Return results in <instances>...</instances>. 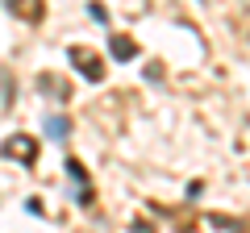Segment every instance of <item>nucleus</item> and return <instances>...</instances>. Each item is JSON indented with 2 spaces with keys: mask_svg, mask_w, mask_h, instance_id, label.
Masks as SVG:
<instances>
[{
  "mask_svg": "<svg viewBox=\"0 0 250 233\" xmlns=\"http://www.w3.org/2000/svg\"><path fill=\"white\" fill-rule=\"evenodd\" d=\"M71 63H80V67H83V75H88V79H100V75H104V67H100L96 58H92V54L83 50V46H75V50H71Z\"/></svg>",
  "mask_w": 250,
  "mask_h": 233,
  "instance_id": "nucleus-1",
  "label": "nucleus"
},
{
  "mask_svg": "<svg viewBox=\"0 0 250 233\" xmlns=\"http://www.w3.org/2000/svg\"><path fill=\"white\" fill-rule=\"evenodd\" d=\"M108 50H113V58H121V63H125V58H134V54H138V46L129 42V38H121V34H117L113 42H108Z\"/></svg>",
  "mask_w": 250,
  "mask_h": 233,
  "instance_id": "nucleus-2",
  "label": "nucleus"
},
{
  "mask_svg": "<svg viewBox=\"0 0 250 233\" xmlns=\"http://www.w3.org/2000/svg\"><path fill=\"white\" fill-rule=\"evenodd\" d=\"M4 154H17V158H34V146H29L25 137H17V142L4 146Z\"/></svg>",
  "mask_w": 250,
  "mask_h": 233,
  "instance_id": "nucleus-3",
  "label": "nucleus"
},
{
  "mask_svg": "<svg viewBox=\"0 0 250 233\" xmlns=\"http://www.w3.org/2000/svg\"><path fill=\"white\" fill-rule=\"evenodd\" d=\"M46 129H50L54 137H67V121H62V116H50V125H46Z\"/></svg>",
  "mask_w": 250,
  "mask_h": 233,
  "instance_id": "nucleus-4",
  "label": "nucleus"
}]
</instances>
